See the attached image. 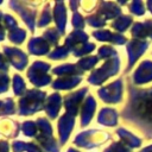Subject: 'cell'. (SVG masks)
Returning <instances> with one entry per match:
<instances>
[{"mask_svg":"<svg viewBox=\"0 0 152 152\" xmlns=\"http://www.w3.org/2000/svg\"><path fill=\"white\" fill-rule=\"evenodd\" d=\"M4 52L8 56V59L11 61V63L19 70H23L26 65V62H27V58L26 56L18 49H13V48H10V46H5L4 48Z\"/></svg>","mask_w":152,"mask_h":152,"instance_id":"1","label":"cell"},{"mask_svg":"<svg viewBox=\"0 0 152 152\" xmlns=\"http://www.w3.org/2000/svg\"><path fill=\"white\" fill-rule=\"evenodd\" d=\"M14 112V104L11 99H6L5 101H0V115L12 114Z\"/></svg>","mask_w":152,"mask_h":152,"instance_id":"2","label":"cell"},{"mask_svg":"<svg viewBox=\"0 0 152 152\" xmlns=\"http://www.w3.org/2000/svg\"><path fill=\"white\" fill-rule=\"evenodd\" d=\"M25 38V31L19 30V28H14V31H12L10 33V40L17 44H20Z\"/></svg>","mask_w":152,"mask_h":152,"instance_id":"3","label":"cell"},{"mask_svg":"<svg viewBox=\"0 0 152 152\" xmlns=\"http://www.w3.org/2000/svg\"><path fill=\"white\" fill-rule=\"evenodd\" d=\"M13 90L15 94L20 95L23 93V90L25 89V83L24 81L21 80V77L19 75H14V78H13Z\"/></svg>","mask_w":152,"mask_h":152,"instance_id":"4","label":"cell"},{"mask_svg":"<svg viewBox=\"0 0 152 152\" xmlns=\"http://www.w3.org/2000/svg\"><path fill=\"white\" fill-rule=\"evenodd\" d=\"M23 131L26 135H30L32 137L34 134V125L32 121H27V122H24L23 125Z\"/></svg>","mask_w":152,"mask_h":152,"instance_id":"5","label":"cell"},{"mask_svg":"<svg viewBox=\"0 0 152 152\" xmlns=\"http://www.w3.org/2000/svg\"><path fill=\"white\" fill-rule=\"evenodd\" d=\"M8 89V77L5 74H0V94L7 91Z\"/></svg>","mask_w":152,"mask_h":152,"instance_id":"6","label":"cell"},{"mask_svg":"<svg viewBox=\"0 0 152 152\" xmlns=\"http://www.w3.org/2000/svg\"><path fill=\"white\" fill-rule=\"evenodd\" d=\"M0 70H5L7 71L8 70V66H7V63H6V59L2 55H0Z\"/></svg>","mask_w":152,"mask_h":152,"instance_id":"7","label":"cell"},{"mask_svg":"<svg viewBox=\"0 0 152 152\" xmlns=\"http://www.w3.org/2000/svg\"><path fill=\"white\" fill-rule=\"evenodd\" d=\"M8 151V145L6 141H0V152H7Z\"/></svg>","mask_w":152,"mask_h":152,"instance_id":"8","label":"cell"},{"mask_svg":"<svg viewBox=\"0 0 152 152\" xmlns=\"http://www.w3.org/2000/svg\"><path fill=\"white\" fill-rule=\"evenodd\" d=\"M1 15H2V13L0 12V20H1ZM5 38V32H4V30H2V27L0 26V40H2Z\"/></svg>","mask_w":152,"mask_h":152,"instance_id":"9","label":"cell"}]
</instances>
